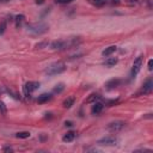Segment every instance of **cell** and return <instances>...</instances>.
Instances as JSON below:
<instances>
[{
	"instance_id": "cell-1",
	"label": "cell",
	"mask_w": 153,
	"mask_h": 153,
	"mask_svg": "<svg viewBox=\"0 0 153 153\" xmlns=\"http://www.w3.org/2000/svg\"><path fill=\"white\" fill-rule=\"evenodd\" d=\"M66 63L65 62H61V61H56V62H53L50 65L47 66V68L44 69V73L47 75H56V74H61L62 72L66 71Z\"/></svg>"
},
{
	"instance_id": "cell-2",
	"label": "cell",
	"mask_w": 153,
	"mask_h": 153,
	"mask_svg": "<svg viewBox=\"0 0 153 153\" xmlns=\"http://www.w3.org/2000/svg\"><path fill=\"white\" fill-rule=\"evenodd\" d=\"M48 30H49L48 24L42 23V22H39V23H33V24H29V25L26 26V31H27L29 33L36 35V36H37V35H43V33H45Z\"/></svg>"
},
{
	"instance_id": "cell-3",
	"label": "cell",
	"mask_w": 153,
	"mask_h": 153,
	"mask_svg": "<svg viewBox=\"0 0 153 153\" xmlns=\"http://www.w3.org/2000/svg\"><path fill=\"white\" fill-rule=\"evenodd\" d=\"M142 63H143V55H139V56L134 60V62H133V67H131V76H135V75L141 71Z\"/></svg>"
},
{
	"instance_id": "cell-4",
	"label": "cell",
	"mask_w": 153,
	"mask_h": 153,
	"mask_svg": "<svg viewBox=\"0 0 153 153\" xmlns=\"http://www.w3.org/2000/svg\"><path fill=\"white\" fill-rule=\"evenodd\" d=\"M117 142H118V139L115 137V136H111V135L105 136V137H102V139H99L97 141V143L98 145H102V146H116Z\"/></svg>"
},
{
	"instance_id": "cell-5",
	"label": "cell",
	"mask_w": 153,
	"mask_h": 153,
	"mask_svg": "<svg viewBox=\"0 0 153 153\" xmlns=\"http://www.w3.org/2000/svg\"><path fill=\"white\" fill-rule=\"evenodd\" d=\"M124 124L126 123L123 121H115V122H110L106 128L111 133H118V131H121L124 128Z\"/></svg>"
},
{
	"instance_id": "cell-6",
	"label": "cell",
	"mask_w": 153,
	"mask_h": 153,
	"mask_svg": "<svg viewBox=\"0 0 153 153\" xmlns=\"http://www.w3.org/2000/svg\"><path fill=\"white\" fill-rule=\"evenodd\" d=\"M51 50H66V41L65 39H56L50 43Z\"/></svg>"
},
{
	"instance_id": "cell-7",
	"label": "cell",
	"mask_w": 153,
	"mask_h": 153,
	"mask_svg": "<svg viewBox=\"0 0 153 153\" xmlns=\"http://www.w3.org/2000/svg\"><path fill=\"white\" fill-rule=\"evenodd\" d=\"M38 87H39V82H37V81H29V82L25 84L24 91H25V93L27 94V93H31V92L36 91Z\"/></svg>"
},
{
	"instance_id": "cell-8",
	"label": "cell",
	"mask_w": 153,
	"mask_h": 153,
	"mask_svg": "<svg viewBox=\"0 0 153 153\" xmlns=\"http://www.w3.org/2000/svg\"><path fill=\"white\" fill-rule=\"evenodd\" d=\"M152 90H153V81H152V79H148V80L142 85V88H141L140 93L148 94V93L152 92Z\"/></svg>"
},
{
	"instance_id": "cell-9",
	"label": "cell",
	"mask_w": 153,
	"mask_h": 153,
	"mask_svg": "<svg viewBox=\"0 0 153 153\" xmlns=\"http://www.w3.org/2000/svg\"><path fill=\"white\" fill-rule=\"evenodd\" d=\"M120 84H121V80L117 78H114L105 84V87H106V90H112V88H116L117 86H120Z\"/></svg>"
},
{
	"instance_id": "cell-10",
	"label": "cell",
	"mask_w": 153,
	"mask_h": 153,
	"mask_svg": "<svg viewBox=\"0 0 153 153\" xmlns=\"http://www.w3.org/2000/svg\"><path fill=\"white\" fill-rule=\"evenodd\" d=\"M103 109H104V104H103V103H100V102H94V104L92 105L91 111H92V114L97 115V114L102 112V110H103Z\"/></svg>"
},
{
	"instance_id": "cell-11",
	"label": "cell",
	"mask_w": 153,
	"mask_h": 153,
	"mask_svg": "<svg viewBox=\"0 0 153 153\" xmlns=\"http://www.w3.org/2000/svg\"><path fill=\"white\" fill-rule=\"evenodd\" d=\"M116 50H117V47H116V45H110V47L105 48V49L102 51V55H103L104 57H108V56L112 55V54H114Z\"/></svg>"
},
{
	"instance_id": "cell-12",
	"label": "cell",
	"mask_w": 153,
	"mask_h": 153,
	"mask_svg": "<svg viewBox=\"0 0 153 153\" xmlns=\"http://www.w3.org/2000/svg\"><path fill=\"white\" fill-rule=\"evenodd\" d=\"M50 99H51V94H50V93H42L41 96H38L37 103L43 104V103H47V102L50 100Z\"/></svg>"
},
{
	"instance_id": "cell-13",
	"label": "cell",
	"mask_w": 153,
	"mask_h": 153,
	"mask_svg": "<svg viewBox=\"0 0 153 153\" xmlns=\"http://www.w3.org/2000/svg\"><path fill=\"white\" fill-rule=\"evenodd\" d=\"M117 62H118L117 57H109V56H108V59L104 61V66H105V67H114Z\"/></svg>"
},
{
	"instance_id": "cell-14",
	"label": "cell",
	"mask_w": 153,
	"mask_h": 153,
	"mask_svg": "<svg viewBox=\"0 0 153 153\" xmlns=\"http://www.w3.org/2000/svg\"><path fill=\"white\" fill-rule=\"evenodd\" d=\"M74 137H75V133L74 131H68L67 134H65L62 136V141L63 142H72L74 140Z\"/></svg>"
},
{
	"instance_id": "cell-15",
	"label": "cell",
	"mask_w": 153,
	"mask_h": 153,
	"mask_svg": "<svg viewBox=\"0 0 153 153\" xmlns=\"http://www.w3.org/2000/svg\"><path fill=\"white\" fill-rule=\"evenodd\" d=\"M73 104H74V98H73V97H69V98H66V99L63 100L62 106H63L65 109H69Z\"/></svg>"
},
{
	"instance_id": "cell-16",
	"label": "cell",
	"mask_w": 153,
	"mask_h": 153,
	"mask_svg": "<svg viewBox=\"0 0 153 153\" xmlns=\"http://www.w3.org/2000/svg\"><path fill=\"white\" fill-rule=\"evenodd\" d=\"M98 99H100V94H98V93H92V94H90V97L86 99V103H94V102H97Z\"/></svg>"
},
{
	"instance_id": "cell-17",
	"label": "cell",
	"mask_w": 153,
	"mask_h": 153,
	"mask_svg": "<svg viewBox=\"0 0 153 153\" xmlns=\"http://www.w3.org/2000/svg\"><path fill=\"white\" fill-rule=\"evenodd\" d=\"M63 90H65V84L63 82H60V84L55 85V87L53 88V92L54 93H61Z\"/></svg>"
},
{
	"instance_id": "cell-18",
	"label": "cell",
	"mask_w": 153,
	"mask_h": 153,
	"mask_svg": "<svg viewBox=\"0 0 153 153\" xmlns=\"http://www.w3.org/2000/svg\"><path fill=\"white\" fill-rule=\"evenodd\" d=\"M48 45H49L48 41H42V42H38L35 44V49H43V48H47Z\"/></svg>"
},
{
	"instance_id": "cell-19",
	"label": "cell",
	"mask_w": 153,
	"mask_h": 153,
	"mask_svg": "<svg viewBox=\"0 0 153 153\" xmlns=\"http://www.w3.org/2000/svg\"><path fill=\"white\" fill-rule=\"evenodd\" d=\"M16 137H18V139H27V137H30V133L29 131H19V133L16 134Z\"/></svg>"
},
{
	"instance_id": "cell-20",
	"label": "cell",
	"mask_w": 153,
	"mask_h": 153,
	"mask_svg": "<svg viewBox=\"0 0 153 153\" xmlns=\"http://www.w3.org/2000/svg\"><path fill=\"white\" fill-rule=\"evenodd\" d=\"M14 20H16L17 26H20V25H22V23L25 20V17H24L23 14H19V16H17V17H16V19H14Z\"/></svg>"
},
{
	"instance_id": "cell-21",
	"label": "cell",
	"mask_w": 153,
	"mask_h": 153,
	"mask_svg": "<svg viewBox=\"0 0 153 153\" xmlns=\"http://www.w3.org/2000/svg\"><path fill=\"white\" fill-rule=\"evenodd\" d=\"M0 112L2 115H6V105L4 102H0Z\"/></svg>"
},
{
	"instance_id": "cell-22",
	"label": "cell",
	"mask_w": 153,
	"mask_h": 153,
	"mask_svg": "<svg viewBox=\"0 0 153 153\" xmlns=\"http://www.w3.org/2000/svg\"><path fill=\"white\" fill-rule=\"evenodd\" d=\"M106 1H108V0H92V2H93L94 5H97V6H102V5H104Z\"/></svg>"
},
{
	"instance_id": "cell-23",
	"label": "cell",
	"mask_w": 153,
	"mask_h": 153,
	"mask_svg": "<svg viewBox=\"0 0 153 153\" xmlns=\"http://www.w3.org/2000/svg\"><path fill=\"white\" fill-rule=\"evenodd\" d=\"M73 0H56V2L57 4H69V2H72Z\"/></svg>"
},
{
	"instance_id": "cell-24",
	"label": "cell",
	"mask_w": 153,
	"mask_h": 153,
	"mask_svg": "<svg viewBox=\"0 0 153 153\" xmlns=\"http://www.w3.org/2000/svg\"><path fill=\"white\" fill-rule=\"evenodd\" d=\"M153 69V60H149L148 61V71H152Z\"/></svg>"
},
{
	"instance_id": "cell-25",
	"label": "cell",
	"mask_w": 153,
	"mask_h": 153,
	"mask_svg": "<svg viewBox=\"0 0 153 153\" xmlns=\"http://www.w3.org/2000/svg\"><path fill=\"white\" fill-rule=\"evenodd\" d=\"M2 151H4V152H13V148H12V147H4Z\"/></svg>"
},
{
	"instance_id": "cell-26",
	"label": "cell",
	"mask_w": 153,
	"mask_h": 153,
	"mask_svg": "<svg viewBox=\"0 0 153 153\" xmlns=\"http://www.w3.org/2000/svg\"><path fill=\"white\" fill-rule=\"evenodd\" d=\"M65 126H66V127H72V126H73V122H71V121H66V122H65Z\"/></svg>"
},
{
	"instance_id": "cell-27",
	"label": "cell",
	"mask_w": 153,
	"mask_h": 153,
	"mask_svg": "<svg viewBox=\"0 0 153 153\" xmlns=\"http://www.w3.org/2000/svg\"><path fill=\"white\" fill-rule=\"evenodd\" d=\"M127 2H128V4H129V5H135V4H136V2H137V0H128V1H127Z\"/></svg>"
},
{
	"instance_id": "cell-28",
	"label": "cell",
	"mask_w": 153,
	"mask_h": 153,
	"mask_svg": "<svg viewBox=\"0 0 153 153\" xmlns=\"http://www.w3.org/2000/svg\"><path fill=\"white\" fill-rule=\"evenodd\" d=\"M110 1H111L112 5H118V4L121 2V0H110Z\"/></svg>"
},
{
	"instance_id": "cell-29",
	"label": "cell",
	"mask_w": 153,
	"mask_h": 153,
	"mask_svg": "<svg viewBox=\"0 0 153 153\" xmlns=\"http://www.w3.org/2000/svg\"><path fill=\"white\" fill-rule=\"evenodd\" d=\"M35 2H36V4H38V5H41V4H43V2H44V0H35Z\"/></svg>"
},
{
	"instance_id": "cell-30",
	"label": "cell",
	"mask_w": 153,
	"mask_h": 153,
	"mask_svg": "<svg viewBox=\"0 0 153 153\" xmlns=\"http://www.w3.org/2000/svg\"><path fill=\"white\" fill-rule=\"evenodd\" d=\"M0 33H1V32H0Z\"/></svg>"
}]
</instances>
